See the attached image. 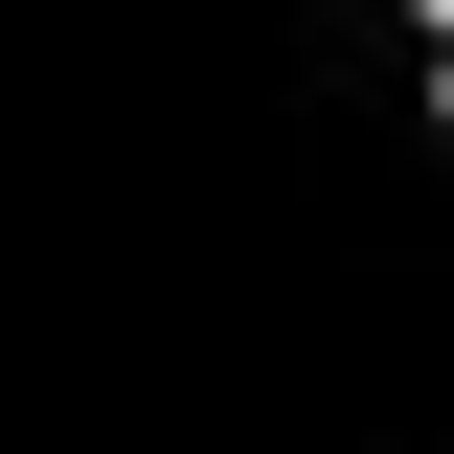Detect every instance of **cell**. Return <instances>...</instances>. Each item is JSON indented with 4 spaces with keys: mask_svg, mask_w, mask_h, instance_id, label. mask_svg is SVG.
Instances as JSON below:
<instances>
[{
    "mask_svg": "<svg viewBox=\"0 0 454 454\" xmlns=\"http://www.w3.org/2000/svg\"><path fill=\"white\" fill-rule=\"evenodd\" d=\"M432 23H454V0H432Z\"/></svg>",
    "mask_w": 454,
    "mask_h": 454,
    "instance_id": "6da1fadb",
    "label": "cell"
}]
</instances>
